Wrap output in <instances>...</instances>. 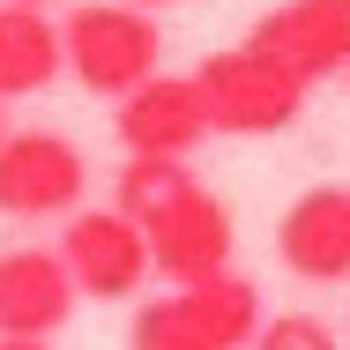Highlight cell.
I'll use <instances>...</instances> for the list:
<instances>
[{"instance_id":"8","label":"cell","mask_w":350,"mask_h":350,"mask_svg":"<svg viewBox=\"0 0 350 350\" xmlns=\"http://www.w3.org/2000/svg\"><path fill=\"white\" fill-rule=\"evenodd\" d=\"M112 135L127 157H194L209 142V120H202V97L187 75H149L127 97H112Z\"/></svg>"},{"instance_id":"10","label":"cell","mask_w":350,"mask_h":350,"mask_svg":"<svg viewBox=\"0 0 350 350\" xmlns=\"http://www.w3.org/2000/svg\"><path fill=\"white\" fill-rule=\"evenodd\" d=\"M75 313V283L53 246L0 254V336H60Z\"/></svg>"},{"instance_id":"12","label":"cell","mask_w":350,"mask_h":350,"mask_svg":"<svg viewBox=\"0 0 350 350\" xmlns=\"http://www.w3.org/2000/svg\"><path fill=\"white\" fill-rule=\"evenodd\" d=\"M246 350H343V343H336V328L321 313H261Z\"/></svg>"},{"instance_id":"16","label":"cell","mask_w":350,"mask_h":350,"mask_svg":"<svg viewBox=\"0 0 350 350\" xmlns=\"http://www.w3.org/2000/svg\"><path fill=\"white\" fill-rule=\"evenodd\" d=\"M239 350H246V343H239Z\"/></svg>"},{"instance_id":"1","label":"cell","mask_w":350,"mask_h":350,"mask_svg":"<svg viewBox=\"0 0 350 350\" xmlns=\"http://www.w3.org/2000/svg\"><path fill=\"white\" fill-rule=\"evenodd\" d=\"M112 209L142 231L149 269L164 283H194V276L231 269V239H239L231 209L194 179L187 157H127L120 187H112Z\"/></svg>"},{"instance_id":"13","label":"cell","mask_w":350,"mask_h":350,"mask_svg":"<svg viewBox=\"0 0 350 350\" xmlns=\"http://www.w3.org/2000/svg\"><path fill=\"white\" fill-rule=\"evenodd\" d=\"M0 350H53L45 336H0Z\"/></svg>"},{"instance_id":"3","label":"cell","mask_w":350,"mask_h":350,"mask_svg":"<svg viewBox=\"0 0 350 350\" xmlns=\"http://www.w3.org/2000/svg\"><path fill=\"white\" fill-rule=\"evenodd\" d=\"M164 60V30L135 0H90L60 23V75H75L90 97H127Z\"/></svg>"},{"instance_id":"15","label":"cell","mask_w":350,"mask_h":350,"mask_svg":"<svg viewBox=\"0 0 350 350\" xmlns=\"http://www.w3.org/2000/svg\"><path fill=\"white\" fill-rule=\"evenodd\" d=\"M23 8H45V0H23Z\"/></svg>"},{"instance_id":"14","label":"cell","mask_w":350,"mask_h":350,"mask_svg":"<svg viewBox=\"0 0 350 350\" xmlns=\"http://www.w3.org/2000/svg\"><path fill=\"white\" fill-rule=\"evenodd\" d=\"M135 8H164V0H135Z\"/></svg>"},{"instance_id":"11","label":"cell","mask_w":350,"mask_h":350,"mask_svg":"<svg viewBox=\"0 0 350 350\" xmlns=\"http://www.w3.org/2000/svg\"><path fill=\"white\" fill-rule=\"evenodd\" d=\"M60 82V23H45V8L0 0V105L38 97Z\"/></svg>"},{"instance_id":"7","label":"cell","mask_w":350,"mask_h":350,"mask_svg":"<svg viewBox=\"0 0 350 350\" xmlns=\"http://www.w3.org/2000/svg\"><path fill=\"white\" fill-rule=\"evenodd\" d=\"M246 45L313 90L321 75L350 68V0H276V8L246 30Z\"/></svg>"},{"instance_id":"2","label":"cell","mask_w":350,"mask_h":350,"mask_svg":"<svg viewBox=\"0 0 350 350\" xmlns=\"http://www.w3.org/2000/svg\"><path fill=\"white\" fill-rule=\"evenodd\" d=\"M261 328V291L239 269L172 283L157 298H142L127 321V350H239Z\"/></svg>"},{"instance_id":"17","label":"cell","mask_w":350,"mask_h":350,"mask_svg":"<svg viewBox=\"0 0 350 350\" xmlns=\"http://www.w3.org/2000/svg\"><path fill=\"white\" fill-rule=\"evenodd\" d=\"M343 75H350V68H343Z\"/></svg>"},{"instance_id":"6","label":"cell","mask_w":350,"mask_h":350,"mask_svg":"<svg viewBox=\"0 0 350 350\" xmlns=\"http://www.w3.org/2000/svg\"><path fill=\"white\" fill-rule=\"evenodd\" d=\"M53 254H60V269H68L75 298L120 306V298H135L142 283H149V246H142V231L120 209H68Z\"/></svg>"},{"instance_id":"5","label":"cell","mask_w":350,"mask_h":350,"mask_svg":"<svg viewBox=\"0 0 350 350\" xmlns=\"http://www.w3.org/2000/svg\"><path fill=\"white\" fill-rule=\"evenodd\" d=\"M90 164L68 135L30 127V135H0V216L15 224H45V216L82 209Z\"/></svg>"},{"instance_id":"4","label":"cell","mask_w":350,"mask_h":350,"mask_svg":"<svg viewBox=\"0 0 350 350\" xmlns=\"http://www.w3.org/2000/svg\"><path fill=\"white\" fill-rule=\"evenodd\" d=\"M187 82H194V97H202L209 135H283V127L298 120V105H306V82L283 75L276 60H261L254 45L209 53Z\"/></svg>"},{"instance_id":"9","label":"cell","mask_w":350,"mask_h":350,"mask_svg":"<svg viewBox=\"0 0 350 350\" xmlns=\"http://www.w3.org/2000/svg\"><path fill=\"white\" fill-rule=\"evenodd\" d=\"M276 261L298 283H350V187H306L276 224Z\"/></svg>"}]
</instances>
